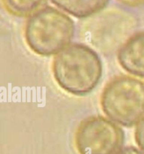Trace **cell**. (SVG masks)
Wrapping results in <instances>:
<instances>
[{"instance_id": "7a4b0ae2", "label": "cell", "mask_w": 144, "mask_h": 154, "mask_svg": "<svg viewBox=\"0 0 144 154\" xmlns=\"http://www.w3.org/2000/svg\"><path fill=\"white\" fill-rule=\"evenodd\" d=\"M75 31L74 21L65 12L52 6H44L28 17L23 36L34 53L48 57L56 55L70 44Z\"/></svg>"}, {"instance_id": "8fae6325", "label": "cell", "mask_w": 144, "mask_h": 154, "mask_svg": "<svg viewBox=\"0 0 144 154\" xmlns=\"http://www.w3.org/2000/svg\"><path fill=\"white\" fill-rule=\"evenodd\" d=\"M121 3L130 7L144 5V0H117Z\"/></svg>"}, {"instance_id": "277c9868", "label": "cell", "mask_w": 144, "mask_h": 154, "mask_svg": "<svg viewBox=\"0 0 144 154\" xmlns=\"http://www.w3.org/2000/svg\"><path fill=\"white\" fill-rule=\"evenodd\" d=\"M100 105L114 122L128 128L136 125L144 118V80L128 75L113 76L103 89Z\"/></svg>"}, {"instance_id": "9c48e42d", "label": "cell", "mask_w": 144, "mask_h": 154, "mask_svg": "<svg viewBox=\"0 0 144 154\" xmlns=\"http://www.w3.org/2000/svg\"><path fill=\"white\" fill-rule=\"evenodd\" d=\"M134 139L140 150L144 153V118L136 125Z\"/></svg>"}, {"instance_id": "5b68a950", "label": "cell", "mask_w": 144, "mask_h": 154, "mask_svg": "<svg viewBox=\"0 0 144 154\" xmlns=\"http://www.w3.org/2000/svg\"><path fill=\"white\" fill-rule=\"evenodd\" d=\"M123 130L113 121L102 116L82 120L74 135L79 154H117L124 142Z\"/></svg>"}, {"instance_id": "3957f363", "label": "cell", "mask_w": 144, "mask_h": 154, "mask_svg": "<svg viewBox=\"0 0 144 154\" xmlns=\"http://www.w3.org/2000/svg\"><path fill=\"white\" fill-rule=\"evenodd\" d=\"M136 26L134 17L118 8H104L81 19L77 26V36L102 54L118 51L131 35Z\"/></svg>"}, {"instance_id": "8992f818", "label": "cell", "mask_w": 144, "mask_h": 154, "mask_svg": "<svg viewBox=\"0 0 144 154\" xmlns=\"http://www.w3.org/2000/svg\"><path fill=\"white\" fill-rule=\"evenodd\" d=\"M117 60L127 72L144 79V31L127 38L117 51Z\"/></svg>"}, {"instance_id": "ba28073f", "label": "cell", "mask_w": 144, "mask_h": 154, "mask_svg": "<svg viewBox=\"0 0 144 154\" xmlns=\"http://www.w3.org/2000/svg\"><path fill=\"white\" fill-rule=\"evenodd\" d=\"M47 1V0H1V3L9 14L26 17L44 7Z\"/></svg>"}, {"instance_id": "6da1fadb", "label": "cell", "mask_w": 144, "mask_h": 154, "mask_svg": "<svg viewBox=\"0 0 144 154\" xmlns=\"http://www.w3.org/2000/svg\"><path fill=\"white\" fill-rule=\"evenodd\" d=\"M52 71L56 82L62 90L82 96L91 93L98 84L103 66L99 55L92 48L73 43L55 55Z\"/></svg>"}, {"instance_id": "52a82bcc", "label": "cell", "mask_w": 144, "mask_h": 154, "mask_svg": "<svg viewBox=\"0 0 144 154\" xmlns=\"http://www.w3.org/2000/svg\"><path fill=\"white\" fill-rule=\"evenodd\" d=\"M61 10L75 17L83 19L104 9L109 0H49Z\"/></svg>"}, {"instance_id": "30bf717a", "label": "cell", "mask_w": 144, "mask_h": 154, "mask_svg": "<svg viewBox=\"0 0 144 154\" xmlns=\"http://www.w3.org/2000/svg\"><path fill=\"white\" fill-rule=\"evenodd\" d=\"M117 154H144V153L133 146H127L122 149Z\"/></svg>"}]
</instances>
